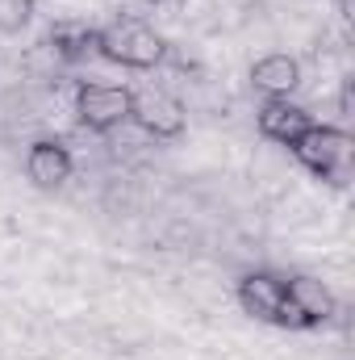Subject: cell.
<instances>
[{"instance_id":"7a4b0ae2","label":"cell","mask_w":355,"mask_h":360,"mask_svg":"<svg viewBox=\"0 0 355 360\" xmlns=\"http://www.w3.org/2000/svg\"><path fill=\"white\" fill-rule=\"evenodd\" d=\"M288 151H293V160H297L305 172H314V176L326 180V184H347V176H351L355 139L343 130V126L314 122Z\"/></svg>"},{"instance_id":"3957f363","label":"cell","mask_w":355,"mask_h":360,"mask_svg":"<svg viewBox=\"0 0 355 360\" xmlns=\"http://www.w3.org/2000/svg\"><path fill=\"white\" fill-rule=\"evenodd\" d=\"M130 101H134V89H126V84L84 80V84H76V122L88 134H109L121 122H130Z\"/></svg>"},{"instance_id":"8992f818","label":"cell","mask_w":355,"mask_h":360,"mask_svg":"<svg viewBox=\"0 0 355 360\" xmlns=\"http://www.w3.org/2000/svg\"><path fill=\"white\" fill-rule=\"evenodd\" d=\"M234 297L239 306L260 319V323H272V327H288L293 331V319H288V302H284V276L267 269H255V272H243L239 285H234Z\"/></svg>"},{"instance_id":"30bf717a","label":"cell","mask_w":355,"mask_h":360,"mask_svg":"<svg viewBox=\"0 0 355 360\" xmlns=\"http://www.w3.org/2000/svg\"><path fill=\"white\" fill-rule=\"evenodd\" d=\"M42 46H46L55 59H63V63H80V59L96 55V25L80 21V17H63V21H55V25L46 30Z\"/></svg>"},{"instance_id":"52a82bcc","label":"cell","mask_w":355,"mask_h":360,"mask_svg":"<svg viewBox=\"0 0 355 360\" xmlns=\"http://www.w3.org/2000/svg\"><path fill=\"white\" fill-rule=\"evenodd\" d=\"M72 151L59 143V139H34L29 143V151H25V176L34 188H42V193H55V188H63L67 180H72Z\"/></svg>"},{"instance_id":"8fae6325","label":"cell","mask_w":355,"mask_h":360,"mask_svg":"<svg viewBox=\"0 0 355 360\" xmlns=\"http://www.w3.org/2000/svg\"><path fill=\"white\" fill-rule=\"evenodd\" d=\"M38 0H0V34H21L34 21Z\"/></svg>"},{"instance_id":"5b68a950","label":"cell","mask_w":355,"mask_h":360,"mask_svg":"<svg viewBox=\"0 0 355 360\" xmlns=\"http://www.w3.org/2000/svg\"><path fill=\"white\" fill-rule=\"evenodd\" d=\"M130 122L142 134H151L159 143H172L188 126V109H184L180 96H172V92H163V89H138L134 101H130Z\"/></svg>"},{"instance_id":"9c48e42d","label":"cell","mask_w":355,"mask_h":360,"mask_svg":"<svg viewBox=\"0 0 355 360\" xmlns=\"http://www.w3.org/2000/svg\"><path fill=\"white\" fill-rule=\"evenodd\" d=\"M251 89L260 92L264 101H280V96H293L301 89V63L284 51H272L264 59L251 63Z\"/></svg>"},{"instance_id":"7c38bea8","label":"cell","mask_w":355,"mask_h":360,"mask_svg":"<svg viewBox=\"0 0 355 360\" xmlns=\"http://www.w3.org/2000/svg\"><path fill=\"white\" fill-rule=\"evenodd\" d=\"M335 4H339V17H343V21H351V0H335Z\"/></svg>"},{"instance_id":"277c9868","label":"cell","mask_w":355,"mask_h":360,"mask_svg":"<svg viewBox=\"0 0 355 360\" xmlns=\"http://www.w3.org/2000/svg\"><path fill=\"white\" fill-rule=\"evenodd\" d=\"M284 302H288L293 331H314V327H322L339 314V297L330 293V285L309 276V272L284 276Z\"/></svg>"},{"instance_id":"4fadbf2b","label":"cell","mask_w":355,"mask_h":360,"mask_svg":"<svg viewBox=\"0 0 355 360\" xmlns=\"http://www.w3.org/2000/svg\"><path fill=\"white\" fill-rule=\"evenodd\" d=\"M151 4H184V0H151Z\"/></svg>"},{"instance_id":"6da1fadb","label":"cell","mask_w":355,"mask_h":360,"mask_svg":"<svg viewBox=\"0 0 355 360\" xmlns=\"http://www.w3.org/2000/svg\"><path fill=\"white\" fill-rule=\"evenodd\" d=\"M96 55L117 68H130V72H155L168 63V42L147 21L121 17V21L96 30Z\"/></svg>"},{"instance_id":"ba28073f","label":"cell","mask_w":355,"mask_h":360,"mask_svg":"<svg viewBox=\"0 0 355 360\" xmlns=\"http://www.w3.org/2000/svg\"><path fill=\"white\" fill-rule=\"evenodd\" d=\"M255 126H260V134H264L267 143L293 147V143H297V139L314 126V113H309L305 105H297V101L280 96V101H264V105H260Z\"/></svg>"}]
</instances>
